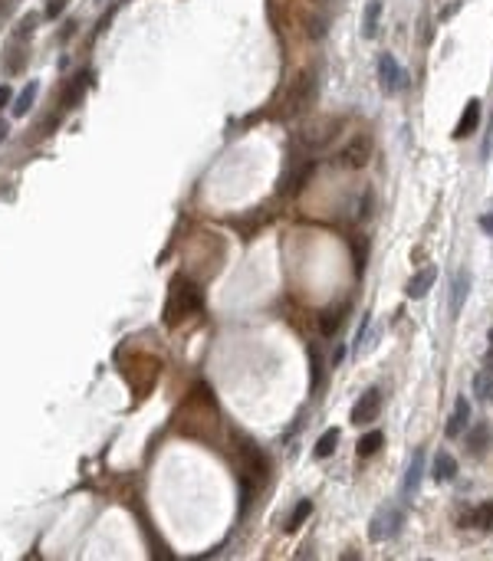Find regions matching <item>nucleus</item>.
I'll return each mask as SVG.
<instances>
[{"instance_id": "f257e3e1", "label": "nucleus", "mask_w": 493, "mask_h": 561, "mask_svg": "<svg viewBox=\"0 0 493 561\" xmlns=\"http://www.w3.org/2000/svg\"><path fill=\"white\" fill-rule=\"evenodd\" d=\"M204 305V296L201 289L194 286L191 279L178 276L171 283V296H168V305H164V322L168 325H178L184 315H194V312Z\"/></svg>"}, {"instance_id": "f03ea898", "label": "nucleus", "mask_w": 493, "mask_h": 561, "mask_svg": "<svg viewBox=\"0 0 493 561\" xmlns=\"http://www.w3.org/2000/svg\"><path fill=\"white\" fill-rule=\"evenodd\" d=\"M316 86H319V75L313 69H303V73L293 79L290 92H286V112L303 115L313 105V99H316Z\"/></svg>"}, {"instance_id": "7ed1b4c3", "label": "nucleus", "mask_w": 493, "mask_h": 561, "mask_svg": "<svg viewBox=\"0 0 493 561\" xmlns=\"http://www.w3.org/2000/svg\"><path fill=\"white\" fill-rule=\"evenodd\" d=\"M401 522H405V509H395V506H381V509L375 512V519H372V528H368V535L375 538V542H385V538L398 535Z\"/></svg>"}, {"instance_id": "20e7f679", "label": "nucleus", "mask_w": 493, "mask_h": 561, "mask_svg": "<svg viewBox=\"0 0 493 561\" xmlns=\"http://www.w3.org/2000/svg\"><path fill=\"white\" fill-rule=\"evenodd\" d=\"M368 158H372V141L358 135L336 154V164H339V168H349V171H358V168H365L368 164Z\"/></svg>"}, {"instance_id": "39448f33", "label": "nucleus", "mask_w": 493, "mask_h": 561, "mask_svg": "<svg viewBox=\"0 0 493 561\" xmlns=\"http://www.w3.org/2000/svg\"><path fill=\"white\" fill-rule=\"evenodd\" d=\"M339 128H342V122L339 118H329V122H322V125H316V128H306V132H300V145L303 148H322V145H329L332 138L339 135Z\"/></svg>"}, {"instance_id": "423d86ee", "label": "nucleus", "mask_w": 493, "mask_h": 561, "mask_svg": "<svg viewBox=\"0 0 493 561\" xmlns=\"http://www.w3.org/2000/svg\"><path fill=\"white\" fill-rule=\"evenodd\" d=\"M381 411V391L379 387H372V391H365L362 398L355 400V407H352V424H368V420H375Z\"/></svg>"}, {"instance_id": "0eeeda50", "label": "nucleus", "mask_w": 493, "mask_h": 561, "mask_svg": "<svg viewBox=\"0 0 493 561\" xmlns=\"http://www.w3.org/2000/svg\"><path fill=\"white\" fill-rule=\"evenodd\" d=\"M379 79H381V89L385 92H398V89H405V69L395 62V56H388V53H381L379 56Z\"/></svg>"}, {"instance_id": "6e6552de", "label": "nucleus", "mask_w": 493, "mask_h": 561, "mask_svg": "<svg viewBox=\"0 0 493 561\" xmlns=\"http://www.w3.org/2000/svg\"><path fill=\"white\" fill-rule=\"evenodd\" d=\"M313 171H316V161H306V164H300L296 171L283 175V181H279V194H300V190L309 184Z\"/></svg>"}, {"instance_id": "1a4fd4ad", "label": "nucleus", "mask_w": 493, "mask_h": 561, "mask_svg": "<svg viewBox=\"0 0 493 561\" xmlns=\"http://www.w3.org/2000/svg\"><path fill=\"white\" fill-rule=\"evenodd\" d=\"M477 125H481V102L470 99L467 105H464V115H460V122H457V128H454V138L457 141L470 138L474 132H477Z\"/></svg>"}, {"instance_id": "9d476101", "label": "nucleus", "mask_w": 493, "mask_h": 561, "mask_svg": "<svg viewBox=\"0 0 493 561\" xmlns=\"http://www.w3.org/2000/svg\"><path fill=\"white\" fill-rule=\"evenodd\" d=\"M241 456H243V473L253 476V479H263L266 476V456L253 443H243L241 447Z\"/></svg>"}, {"instance_id": "9b49d317", "label": "nucleus", "mask_w": 493, "mask_h": 561, "mask_svg": "<svg viewBox=\"0 0 493 561\" xmlns=\"http://www.w3.org/2000/svg\"><path fill=\"white\" fill-rule=\"evenodd\" d=\"M434 279H438V269H434V266H424V269L408 283V289H405L408 299H424V296L431 292V286H434Z\"/></svg>"}, {"instance_id": "f8f14e48", "label": "nucleus", "mask_w": 493, "mask_h": 561, "mask_svg": "<svg viewBox=\"0 0 493 561\" xmlns=\"http://www.w3.org/2000/svg\"><path fill=\"white\" fill-rule=\"evenodd\" d=\"M467 292H470V273L460 269L454 279V289H451V315H460L464 302H467Z\"/></svg>"}, {"instance_id": "ddd939ff", "label": "nucleus", "mask_w": 493, "mask_h": 561, "mask_svg": "<svg viewBox=\"0 0 493 561\" xmlns=\"http://www.w3.org/2000/svg\"><path fill=\"white\" fill-rule=\"evenodd\" d=\"M470 420V404H467V398H457V404H454V417L447 420V427H444V434L451 436H460V430H464V424Z\"/></svg>"}, {"instance_id": "4468645a", "label": "nucleus", "mask_w": 493, "mask_h": 561, "mask_svg": "<svg viewBox=\"0 0 493 561\" xmlns=\"http://www.w3.org/2000/svg\"><path fill=\"white\" fill-rule=\"evenodd\" d=\"M37 96H40V82L37 79H30L24 86V92L17 96V102H13V115L20 118V115H26L30 109H33V102H37Z\"/></svg>"}, {"instance_id": "2eb2a0df", "label": "nucleus", "mask_w": 493, "mask_h": 561, "mask_svg": "<svg viewBox=\"0 0 493 561\" xmlns=\"http://www.w3.org/2000/svg\"><path fill=\"white\" fill-rule=\"evenodd\" d=\"M487 447H490V427L483 424V420H477L474 430H470V436H467V449L474 453V456H481Z\"/></svg>"}, {"instance_id": "dca6fc26", "label": "nucleus", "mask_w": 493, "mask_h": 561, "mask_svg": "<svg viewBox=\"0 0 493 561\" xmlns=\"http://www.w3.org/2000/svg\"><path fill=\"white\" fill-rule=\"evenodd\" d=\"M454 476H457V460L451 453H438L434 456V479L438 483H451Z\"/></svg>"}, {"instance_id": "f3484780", "label": "nucleus", "mask_w": 493, "mask_h": 561, "mask_svg": "<svg viewBox=\"0 0 493 561\" xmlns=\"http://www.w3.org/2000/svg\"><path fill=\"white\" fill-rule=\"evenodd\" d=\"M379 17H381V0H368L365 17H362V37H379Z\"/></svg>"}, {"instance_id": "a211bd4d", "label": "nucleus", "mask_w": 493, "mask_h": 561, "mask_svg": "<svg viewBox=\"0 0 493 561\" xmlns=\"http://www.w3.org/2000/svg\"><path fill=\"white\" fill-rule=\"evenodd\" d=\"M474 394H477V400H483V404H490L493 400V371L490 368H483V371L474 374Z\"/></svg>"}, {"instance_id": "6ab92c4d", "label": "nucleus", "mask_w": 493, "mask_h": 561, "mask_svg": "<svg viewBox=\"0 0 493 561\" xmlns=\"http://www.w3.org/2000/svg\"><path fill=\"white\" fill-rule=\"evenodd\" d=\"M342 319H345V309H339V305H336V309H326L322 315H319V332H322L326 338H332L336 332H339Z\"/></svg>"}, {"instance_id": "aec40b11", "label": "nucleus", "mask_w": 493, "mask_h": 561, "mask_svg": "<svg viewBox=\"0 0 493 561\" xmlns=\"http://www.w3.org/2000/svg\"><path fill=\"white\" fill-rule=\"evenodd\" d=\"M336 443H339V427H329L326 434L316 440V449H313V453H316V460H326V456H332V453H336Z\"/></svg>"}, {"instance_id": "412c9836", "label": "nucleus", "mask_w": 493, "mask_h": 561, "mask_svg": "<svg viewBox=\"0 0 493 561\" xmlns=\"http://www.w3.org/2000/svg\"><path fill=\"white\" fill-rule=\"evenodd\" d=\"M421 473H424V453H415V456H411V466H408V476H405V492L408 496L421 486Z\"/></svg>"}, {"instance_id": "4be33fe9", "label": "nucleus", "mask_w": 493, "mask_h": 561, "mask_svg": "<svg viewBox=\"0 0 493 561\" xmlns=\"http://www.w3.org/2000/svg\"><path fill=\"white\" fill-rule=\"evenodd\" d=\"M381 443H385V436H381L379 430H372V434H365L362 440H358V447H355V449H358V456H362V460H368V456H375V453L381 449Z\"/></svg>"}, {"instance_id": "5701e85b", "label": "nucleus", "mask_w": 493, "mask_h": 561, "mask_svg": "<svg viewBox=\"0 0 493 561\" xmlns=\"http://www.w3.org/2000/svg\"><path fill=\"white\" fill-rule=\"evenodd\" d=\"M309 515H313V502H309V499H303V502H300V506L293 509L290 522H286V532H296V528H300V525H303Z\"/></svg>"}, {"instance_id": "b1692460", "label": "nucleus", "mask_w": 493, "mask_h": 561, "mask_svg": "<svg viewBox=\"0 0 493 561\" xmlns=\"http://www.w3.org/2000/svg\"><path fill=\"white\" fill-rule=\"evenodd\" d=\"M329 30V20L322 17V13H316V17H309L306 20V33H309V39H322Z\"/></svg>"}, {"instance_id": "393cba45", "label": "nucleus", "mask_w": 493, "mask_h": 561, "mask_svg": "<svg viewBox=\"0 0 493 561\" xmlns=\"http://www.w3.org/2000/svg\"><path fill=\"white\" fill-rule=\"evenodd\" d=\"M37 20H40L37 13H26L24 20H20V26L13 30V37H17V39H30V37H33V30H37Z\"/></svg>"}, {"instance_id": "a878e982", "label": "nucleus", "mask_w": 493, "mask_h": 561, "mask_svg": "<svg viewBox=\"0 0 493 561\" xmlns=\"http://www.w3.org/2000/svg\"><path fill=\"white\" fill-rule=\"evenodd\" d=\"M474 512H477V525L487 528V532H493V499L490 502H483L481 509H474Z\"/></svg>"}, {"instance_id": "bb28decb", "label": "nucleus", "mask_w": 493, "mask_h": 561, "mask_svg": "<svg viewBox=\"0 0 493 561\" xmlns=\"http://www.w3.org/2000/svg\"><path fill=\"white\" fill-rule=\"evenodd\" d=\"M372 207H375V197H372V190H365V194H362V204H358V220L372 217Z\"/></svg>"}, {"instance_id": "cd10ccee", "label": "nucleus", "mask_w": 493, "mask_h": 561, "mask_svg": "<svg viewBox=\"0 0 493 561\" xmlns=\"http://www.w3.org/2000/svg\"><path fill=\"white\" fill-rule=\"evenodd\" d=\"M76 99H83V82H73V86H69L63 105H66V109H73V105H76Z\"/></svg>"}, {"instance_id": "c85d7f7f", "label": "nucleus", "mask_w": 493, "mask_h": 561, "mask_svg": "<svg viewBox=\"0 0 493 561\" xmlns=\"http://www.w3.org/2000/svg\"><path fill=\"white\" fill-rule=\"evenodd\" d=\"M63 10H66V0H46V17H50V20L63 17Z\"/></svg>"}, {"instance_id": "c756f323", "label": "nucleus", "mask_w": 493, "mask_h": 561, "mask_svg": "<svg viewBox=\"0 0 493 561\" xmlns=\"http://www.w3.org/2000/svg\"><path fill=\"white\" fill-rule=\"evenodd\" d=\"M10 99H13L10 86H0V109H3V105H10Z\"/></svg>"}, {"instance_id": "7c9ffc66", "label": "nucleus", "mask_w": 493, "mask_h": 561, "mask_svg": "<svg viewBox=\"0 0 493 561\" xmlns=\"http://www.w3.org/2000/svg\"><path fill=\"white\" fill-rule=\"evenodd\" d=\"M481 226L493 237V213H483V217H481Z\"/></svg>"}, {"instance_id": "2f4dec72", "label": "nucleus", "mask_w": 493, "mask_h": 561, "mask_svg": "<svg viewBox=\"0 0 493 561\" xmlns=\"http://www.w3.org/2000/svg\"><path fill=\"white\" fill-rule=\"evenodd\" d=\"M73 26H76V24H73V20H66V24H63V30H60V39H66V37H69V33H73Z\"/></svg>"}, {"instance_id": "473e14b6", "label": "nucleus", "mask_w": 493, "mask_h": 561, "mask_svg": "<svg viewBox=\"0 0 493 561\" xmlns=\"http://www.w3.org/2000/svg\"><path fill=\"white\" fill-rule=\"evenodd\" d=\"M7 132H10V125H7V122H0V141L7 138Z\"/></svg>"}, {"instance_id": "72a5a7b5", "label": "nucleus", "mask_w": 493, "mask_h": 561, "mask_svg": "<svg viewBox=\"0 0 493 561\" xmlns=\"http://www.w3.org/2000/svg\"><path fill=\"white\" fill-rule=\"evenodd\" d=\"M316 3H329V0H316Z\"/></svg>"}, {"instance_id": "f704fd0d", "label": "nucleus", "mask_w": 493, "mask_h": 561, "mask_svg": "<svg viewBox=\"0 0 493 561\" xmlns=\"http://www.w3.org/2000/svg\"><path fill=\"white\" fill-rule=\"evenodd\" d=\"M490 341H493V328H490Z\"/></svg>"}, {"instance_id": "c9c22d12", "label": "nucleus", "mask_w": 493, "mask_h": 561, "mask_svg": "<svg viewBox=\"0 0 493 561\" xmlns=\"http://www.w3.org/2000/svg\"><path fill=\"white\" fill-rule=\"evenodd\" d=\"M119 3H122V0H119Z\"/></svg>"}]
</instances>
